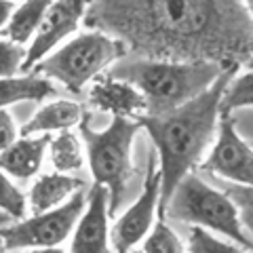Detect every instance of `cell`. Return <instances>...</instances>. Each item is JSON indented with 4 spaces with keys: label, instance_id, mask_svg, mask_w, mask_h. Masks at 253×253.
Masks as SVG:
<instances>
[{
    "label": "cell",
    "instance_id": "1",
    "mask_svg": "<svg viewBox=\"0 0 253 253\" xmlns=\"http://www.w3.org/2000/svg\"><path fill=\"white\" fill-rule=\"evenodd\" d=\"M84 26L146 59L239 70L253 57V19L245 0H91Z\"/></svg>",
    "mask_w": 253,
    "mask_h": 253
},
{
    "label": "cell",
    "instance_id": "2",
    "mask_svg": "<svg viewBox=\"0 0 253 253\" xmlns=\"http://www.w3.org/2000/svg\"><path fill=\"white\" fill-rule=\"evenodd\" d=\"M234 74L236 70H226L207 91L177 110L137 118L156 148V165L161 175L158 219H165V207L177 184L199 167L203 156L209 152L221 116V97Z\"/></svg>",
    "mask_w": 253,
    "mask_h": 253
},
{
    "label": "cell",
    "instance_id": "3",
    "mask_svg": "<svg viewBox=\"0 0 253 253\" xmlns=\"http://www.w3.org/2000/svg\"><path fill=\"white\" fill-rule=\"evenodd\" d=\"M226 72L211 61H167L126 55L108 74L131 83L146 99V114H167L205 93Z\"/></svg>",
    "mask_w": 253,
    "mask_h": 253
},
{
    "label": "cell",
    "instance_id": "4",
    "mask_svg": "<svg viewBox=\"0 0 253 253\" xmlns=\"http://www.w3.org/2000/svg\"><path fill=\"white\" fill-rule=\"evenodd\" d=\"M141 125L137 118L112 116L106 129H93L89 114L78 125L81 139L84 146V158L89 165L93 181L108 190L110 215H114L125 199L133 177V141H135Z\"/></svg>",
    "mask_w": 253,
    "mask_h": 253
},
{
    "label": "cell",
    "instance_id": "5",
    "mask_svg": "<svg viewBox=\"0 0 253 253\" xmlns=\"http://www.w3.org/2000/svg\"><path fill=\"white\" fill-rule=\"evenodd\" d=\"M126 55L129 51L118 38L97 30H86L57 46L32 70L63 84L70 93H81L91 81Z\"/></svg>",
    "mask_w": 253,
    "mask_h": 253
},
{
    "label": "cell",
    "instance_id": "6",
    "mask_svg": "<svg viewBox=\"0 0 253 253\" xmlns=\"http://www.w3.org/2000/svg\"><path fill=\"white\" fill-rule=\"evenodd\" d=\"M165 219L205 228L209 232L226 236L228 241L241 245V247L253 249L230 196L194 171L188 173L173 190L167 207H165Z\"/></svg>",
    "mask_w": 253,
    "mask_h": 253
},
{
    "label": "cell",
    "instance_id": "7",
    "mask_svg": "<svg viewBox=\"0 0 253 253\" xmlns=\"http://www.w3.org/2000/svg\"><path fill=\"white\" fill-rule=\"evenodd\" d=\"M84 207L86 194L84 190H81L51 211L34 213L28 219H19L15 224L2 226L0 234H2L9 251L59 247L63 241H68V236H72Z\"/></svg>",
    "mask_w": 253,
    "mask_h": 253
},
{
    "label": "cell",
    "instance_id": "8",
    "mask_svg": "<svg viewBox=\"0 0 253 253\" xmlns=\"http://www.w3.org/2000/svg\"><path fill=\"white\" fill-rule=\"evenodd\" d=\"M199 167L203 173L213 175V179L236 186H253V146L239 135L232 114L219 116L215 139L205 163Z\"/></svg>",
    "mask_w": 253,
    "mask_h": 253
},
{
    "label": "cell",
    "instance_id": "9",
    "mask_svg": "<svg viewBox=\"0 0 253 253\" xmlns=\"http://www.w3.org/2000/svg\"><path fill=\"white\" fill-rule=\"evenodd\" d=\"M158 201H161V175H158L156 158L150 156L139 199L116 219L110 230V241L116 253H131L139 243H144L158 219Z\"/></svg>",
    "mask_w": 253,
    "mask_h": 253
},
{
    "label": "cell",
    "instance_id": "10",
    "mask_svg": "<svg viewBox=\"0 0 253 253\" xmlns=\"http://www.w3.org/2000/svg\"><path fill=\"white\" fill-rule=\"evenodd\" d=\"M91 0H55L49 6L41 28L28 44L23 70H32L57 46L70 41L86 17Z\"/></svg>",
    "mask_w": 253,
    "mask_h": 253
},
{
    "label": "cell",
    "instance_id": "11",
    "mask_svg": "<svg viewBox=\"0 0 253 253\" xmlns=\"http://www.w3.org/2000/svg\"><path fill=\"white\" fill-rule=\"evenodd\" d=\"M70 253H116L110 241V199L95 184L86 194V207L72 232Z\"/></svg>",
    "mask_w": 253,
    "mask_h": 253
},
{
    "label": "cell",
    "instance_id": "12",
    "mask_svg": "<svg viewBox=\"0 0 253 253\" xmlns=\"http://www.w3.org/2000/svg\"><path fill=\"white\" fill-rule=\"evenodd\" d=\"M89 104L106 112L110 116H123V118H139L148 112L146 99L131 83L116 78L112 74H104L101 78H95L89 93Z\"/></svg>",
    "mask_w": 253,
    "mask_h": 253
},
{
    "label": "cell",
    "instance_id": "13",
    "mask_svg": "<svg viewBox=\"0 0 253 253\" xmlns=\"http://www.w3.org/2000/svg\"><path fill=\"white\" fill-rule=\"evenodd\" d=\"M49 144L51 135H21L4 152H0V169L9 177H34L42 167L44 152L49 150Z\"/></svg>",
    "mask_w": 253,
    "mask_h": 253
},
{
    "label": "cell",
    "instance_id": "14",
    "mask_svg": "<svg viewBox=\"0 0 253 253\" xmlns=\"http://www.w3.org/2000/svg\"><path fill=\"white\" fill-rule=\"evenodd\" d=\"M81 190H84V179L72 175V173H59V171L44 173L30 188L26 196L28 207L32 209V213L51 211L63 205L70 196L81 192Z\"/></svg>",
    "mask_w": 253,
    "mask_h": 253
},
{
    "label": "cell",
    "instance_id": "15",
    "mask_svg": "<svg viewBox=\"0 0 253 253\" xmlns=\"http://www.w3.org/2000/svg\"><path fill=\"white\" fill-rule=\"evenodd\" d=\"M84 110L81 104L72 99H55L44 104L30 121L21 126V135H51V133L70 131L72 126H78L84 118Z\"/></svg>",
    "mask_w": 253,
    "mask_h": 253
},
{
    "label": "cell",
    "instance_id": "16",
    "mask_svg": "<svg viewBox=\"0 0 253 253\" xmlns=\"http://www.w3.org/2000/svg\"><path fill=\"white\" fill-rule=\"evenodd\" d=\"M57 93L53 81L32 72L23 76L0 78V110L21 101H44Z\"/></svg>",
    "mask_w": 253,
    "mask_h": 253
},
{
    "label": "cell",
    "instance_id": "17",
    "mask_svg": "<svg viewBox=\"0 0 253 253\" xmlns=\"http://www.w3.org/2000/svg\"><path fill=\"white\" fill-rule=\"evenodd\" d=\"M53 2L55 0H23L19 6H15L11 19L6 23L4 38L17 44H30Z\"/></svg>",
    "mask_w": 253,
    "mask_h": 253
},
{
    "label": "cell",
    "instance_id": "18",
    "mask_svg": "<svg viewBox=\"0 0 253 253\" xmlns=\"http://www.w3.org/2000/svg\"><path fill=\"white\" fill-rule=\"evenodd\" d=\"M49 152L53 167L59 173H76L84 167L83 141L72 131H61L55 137H51Z\"/></svg>",
    "mask_w": 253,
    "mask_h": 253
},
{
    "label": "cell",
    "instance_id": "19",
    "mask_svg": "<svg viewBox=\"0 0 253 253\" xmlns=\"http://www.w3.org/2000/svg\"><path fill=\"white\" fill-rule=\"evenodd\" d=\"M241 108H253V68L245 74H234L221 97V114H232Z\"/></svg>",
    "mask_w": 253,
    "mask_h": 253
},
{
    "label": "cell",
    "instance_id": "20",
    "mask_svg": "<svg viewBox=\"0 0 253 253\" xmlns=\"http://www.w3.org/2000/svg\"><path fill=\"white\" fill-rule=\"evenodd\" d=\"M186 253H253V249L241 247L232 241H221L219 236L211 234L205 228L192 226L188 232Z\"/></svg>",
    "mask_w": 253,
    "mask_h": 253
},
{
    "label": "cell",
    "instance_id": "21",
    "mask_svg": "<svg viewBox=\"0 0 253 253\" xmlns=\"http://www.w3.org/2000/svg\"><path fill=\"white\" fill-rule=\"evenodd\" d=\"M141 253H186V247L167 219H156L152 230L144 239Z\"/></svg>",
    "mask_w": 253,
    "mask_h": 253
},
{
    "label": "cell",
    "instance_id": "22",
    "mask_svg": "<svg viewBox=\"0 0 253 253\" xmlns=\"http://www.w3.org/2000/svg\"><path fill=\"white\" fill-rule=\"evenodd\" d=\"M217 181V188H221L224 192L230 196V201L234 203L236 211H239V219L243 224L245 234L249 236V241L253 245V186H236V184H228V181Z\"/></svg>",
    "mask_w": 253,
    "mask_h": 253
},
{
    "label": "cell",
    "instance_id": "23",
    "mask_svg": "<svg viewBox=\"0 0 253 253\" xmlns=\"http://www.w3.org/2000/svg\"><path fill=\"white\" fill-rule=\"evenodd\" d=\"M0 211L6 213L11 219H23L28 211V199L21 190L13 184V179L0 169Z\"/></svg>",
    "mask_w": 253,
    "mask_h": 253
},
{
    "label": "cell",
    "instance_id": "24",
    "mask_svg": "<svg viewBox=\"0 0 253 253\" xmlns=\"http://www.w3.org/2000/svg\"><path fill=\"white\" fill-rule=\"evenodd\" d=\"M26 44H17L0 36V78L17 76V72L23 70V63H26Z\"/></svg>",
    "mask_w": 253,
    "mask_h": 253
},
{
    "label": "cell",
    "instance_id": "25",
    "mask_svg": "<svg viewBox=\"0 0 253 253\" xmlns=\"http://www.w3.org/2000/svg\"><path fill=\"white\" fill-rule=\"evenodd\" d=\"M19 135H21V131L17 123H15L13 114L6 108H2L0 110V152H4L11 144H15L19 139Z\"/></svg>",
    "mask_w": 253,
    "mask_h": 253
},
{
    "label": "cell",
    "instance_id": "26",
    "mask_svg": "<svg viewBox=\"0 0 253 253\" xmlns=\"http://www.w3.org/2000/svg\"><path fill=\"white\" fill-rule=\"evenodd\" d=\"M15 6H17V4H15L13 0H0V30L6 28V23H9Z\"/></svg>",
    "mask_w": 253,
    "mask_h": 253
},
{
    "label": "cell",
    "instance_id": "27",
    "mask_svg": "<svg viewBox=\"0 0 253 253\" xmlns=\"http://www.w3.org/2000/svg\"><path fill=\"white\" fill-rule=\"evenodd\" d=\"M23 253H66L61 247H42V249H26Z\"/></svg>",
    "mask_w": 253,
    "mask_h": 253
},
{
    "label": "cell",
    "instance_id": "28",
    "mask_svg": "<svg viewBox=\"0 0 253 253\" xmlns=\"http://www.w3.org/2000/svg\"><path fill=\"white\" fill-rule=\"evenodd\" d=\"M9 224H11V217L6 215V213L0 211V228H2V226H9Z\"/></svg>",
    "mask_w": 253,
    "mask_h": 253
},
{
    "label": "cell",
    "instance_id": "29",
    "mask_svg": "<svg viewBox=\"0 0 253 253\" xmlns=\"http://www.w3.org/2000/svg\"><path fill=\"white\" fill-rule=\"evenodd\" d=\"M0 253H11V251H9V247H6L4 239H2V234H0Z\"/></svg>",
    "mask_w": 253,
    "mask_h": 253
},
{
    "label": "cell",
    "instance_id": "30",
    "mask_svg": "<svg viewBox=\"0 0 253 253\" xmlns=\"http://www.w3.org/2000/svg\"><path fill=\"white\" fill-rule=\"evenodd\" d=\"M245 6H247V13H249V17L253 19V0H245Z\"/></svg>",
    "mask_w": 253,
    "mask_h": 253
},
{
    "label": "cell",
    "instance_id": "31",
    "mask_svg": "<svg viewBox=\"0 0 253 253\" xmlns=\"http://www.w3.org/2000/svg\"><path fill=\"white\" fill-rule=\"evenodd\" d=\"M247 68H253V57L249 59V63H247Z\"/></svg>",
    "mask_w": 253,
    "mask_h": 253
}]
</instances>
